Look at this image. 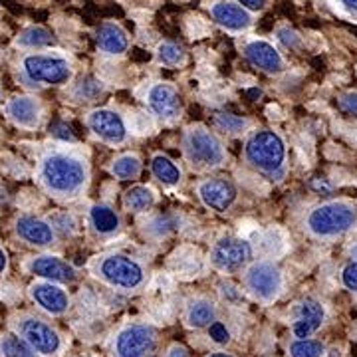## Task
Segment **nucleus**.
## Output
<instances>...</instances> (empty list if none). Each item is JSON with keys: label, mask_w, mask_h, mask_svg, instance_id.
I'll use <instances>...</instances> for the list:
<instances>
[{"label": "nucleus", "mask_w": 357, "mask_h": 357, "mask_svg": "<svg viewBox=\"0 0 357 357\" xmlns=\"http://www.w3.org/2000/svg\"><path fill=\"white\" fill-rule=\"evenodd\" d=\"M246 288L248 292L255 296L256 300L270 304L280 296L282 288H284V276L282 270L274 262L270 260H258L252 262L248 270H246Z\"/></svg>", "instance_id": "nucleus-7"}, {"label": "nucleus", "mask_w": 357, "mask_h": 357, "mask_svg": "<svg viewBox=\"0 0 357 357\" xmlns=\"http://www.w3.org/2000/svg\"><path fill=\"white\" fill-rule=\"evenodd\" d=\"M155 204V192L149 187H133L126 195V206L133 213H145Z\"/></svg>", "instance_id": "nucleus-26"}, {"label": "nucleus", "mask_w": 357, "mask_h": 357, "mask_svg": "<svg viewBox=\"0 0 357 357\" xmlns=\"http://www.w3.org/2000/svg\"><path fill=\"white\" fill-rule=\"evenodd\" d=\"M40 178L54 197L74 199L88 185V167L76 155L58 151L42 159Z\"/></svg>", "instance_id": "nucleus-1"}, {"label": "nucleus", "mask_w": 357, "mask_h": 357, "mask_svg": "<svg viewBox=\"0 0 357 357\" xmlns=\"http://www.w3.org/2000/svg\"><path fill=\"white\" fill-rule=\"evenodd\" d=\"M183 151L191 167L199 171L217 169L225 163V147L213 131L203 126L187 129L183 139Z\"/></svg>", "instance_id": "nucleus-4"}, {"label": "nucleus", "mask_w": 357, "mask_h": 357, "mask_svg": "<svg viewBox=\"0 0 357 357\" xmlns=\"http://www.w3.org/2000/svg\"><path fill=\"white\" fill-rule=\"evenodd\" d=\"M18 46L22 48H46L54 44V36L42 26H28L24 32L16 40Z\"/></svg>", "instance_id": "nucleus-25"}, {"label": "nucleus", "mask_w": 357, "mask_h": 357, "mask_svg": "<svg viewBox=\"0 0 357 357\" xmlns=\"http://www.w3.org/2000/svg\"><path fill=\"white\" fill-rule=\"evenodd\" d=\"M30 296L44 312H48L52 316H62L70 306V298H68L66 290H62L54 282L46 280L34 284L30 288Z\"/></svg>", "instance_id": "nucleus-18"}, {"label": "nucleus", "mask_w": 357, "mask_h": 357, "mask_svg": "<svg viewBox=\"0 0 357 357\" xmlns=\"http://www.w3.org/2000/svg\"><path fill=\"white\" fill-rule=\"evenodd\" d=\"M16 330L26 344L40 356H58L62 349V337L58 335V332L52 326H48L42 319L32 318V316L18 319Z\"/></svg>", "instance_id": "nucleus-8"}, {"label": "nucleus", "mask_w": 357, "mask_h": 357, "mask_svg": "<svg viewBox=\"0 0 357 357\" xmlns=\"http://www.w3.org/2000/svg\"><path fill=\"white\" fill-rule=\"evenodd\" d=\"M102 91V82H98L96 77H86V79H82V82L77 84L76 96L77 98H82V100H86V102H91V100H96Z\"/></svg>", "instance_id": "nucleus-32"}, {"label": "nucleus", "mask_w": 357, "mask_h": 357, "mask_svg": "<svg viewBox=\"0 0 357 357\" xmlns=\"http://www.w3.org/2000/svg\"><path fill=\"white\" fill-rule=\"evenodd\" d=\"M208 337H211L217 345H227L230 342L229 328H227L222 321H213V324L208 326Z\"/></svg>", "instance_id": "nucleus-33"}, {"label": "nucleus", "mask_w": 357, "mask_h": 357, "mask_svg": "<svg viewBox=\"0 0 357 357\" xmlns=\"http://www.w3.org/2000/svg\"><path fill=\"white\" fill-rule=\"evenodd\" d=\"M244 157L250 165L266 173L270 177H282L284 175V163H286V145L278 133L270 129L255 131L244 145Z\"/></svg>", "instance_id": "nucleus-2"}, {"label": "nucleus", "mask_w": 357, "mask_h": 357, "mask_svg": "<svg viewBox=\"0 0 357 357\" xmlns=\"http://www.w3.org/2000/svg\"><path fill=\"white\" fill-rule=\"evenodd\" d=\"M155 347V330L145 324H133L117 333L115 357H145Z\"/></svg>", "instance_id": "nucleus-10"}, {"label": "nucleus", "mask_w": 357, "mask_h": 357, "mask_svg": "<svg viewBox=\"0 0 357 357\" xmlns=\"http://www.w3.org/2000/svg\"><path fill=\"white\" fill-rule=\"evenodd\" d=\"M28 268H30L32 274H36V276H40V278H44V280L48 282L72 284L77 278L76 268L72 266V264H68L62 258H58V256H38V258H34L28 264Z\"/></svg>", "instance_id": "nucleus-15"}, {"label": "nucleus", "mask_w": 357, "mask_h": 357, "mask_svg": "<svg viewBox=\"0 0 357 357\" xmlns=\"http://www.w3.org/2000/svg\"><path fill=\"white\" fill-rule=\"evenodd\" d=\"M147 103L159 119L167 123L175 121L181 115V98L178 91L169 84H155L147 93Z\"/></svg>", "instance_id": "nucleus-13"}, {"label": "nucleus", "mask_w": 357, "mask_h": 357, "mask_svg": "<svg viewBox=\"0 0 357 357\" xmlns=\"http://www.w3.org/2000/svg\"><path fill=\"white\" fill-rule=\"evenodd\" d=\"M234 2L246 8L248 13H258V10H262L266 6L268 0H234Z\"/></svg>", "instance_id": "nucleus-37"}, {"label": "nucleus", "mask_w": 357, "mask_h": 357, "mask_svg": "<svg viewBox=\"0 0 357 357\" xmlns=\"http://www.w3.org/2000/svg\"><path fill=\"white\" fill-rule=\"evenodd\" d=\"M96 40L100 50L109 56H121L129 46L128 32L119 24H112V22L102 24L96 30Z\"/></svg>", "instance_id": "nucleus-21"}, {"label": "nucleus", "mask_w": 357, "mask_h": 357, "mask_svg": "<svg viewBox=\"0 0 357 357\" xmlns=\"http://www.w3.org/2000/svg\"><path fill=\"white\" fill-rule=\"evenodd\" d=\"M337 4L344 8L345 13L357 14V0H337Z\"/></svg>", "instance_id": "nucleus-38"}, {"label": "nucleus", "mask_w": 357, "mask_h": 357, "mask_svg": "<svg viewBox=\"0 0 357 357\" xmlns=\"http://www.w3.org/2000/svg\"><path fill=\"white\" fill-rule=\"evenodd\" d=\"M157 62L167 66V68H175V66L185 64V52L181 46L173 42H163L157 48Z\"/></svg>", "instance_id": "nucleus-29"}, {"label": "nucleus", "mask_w": 357, "mask_h": 357, "mask_svg": "<svg viewBox=\"0 0 357 357\" xmlns=\"http://www.w3.org/2000/svg\"><path fill=\"white\" fill-rule=\"evenodd\" d=\"M88 126L98 139L107 145H121L128 139V126L114 109H96L88 115Z\"/></svg>", "instance_id": "nucleus-11"}, {"label": "nucleus", "mask_w": 357, "mask_h": 357, "mask_svg": "<svg viewBox=\"0 0 357 357\" xmlns=\"http://www.w3.org/2000/svg\"><path fill=\"white\" fill-rule=\"evenodd\" d=\"M208 357H234V356H230V354H222V351H218V354H213V356H208Z\"/></svg>", "instance_id": "nucleus-42"}, {"label": "nucleus", "mask_w": 357, "mask_h": 357, "mask_svg": "<svg viewBox=\"0 0 357 357\" xmlns=\"http://www.w3.org/2000/svg\"><path fill=\"white\" fill-rule=\"evenodd\" d=\"M222 288H225V290H222V296H225V298H229V300H232V302H234V300H238V296H241V294L236 292V288H234V286H222Z\"/></svg>", "instance_id": "nucleus-40"}, {"label": "nucleus", "mask_w": 357, "mask_h": 357, "mask_svg": "<svg viewBox=\"0 0 357 357\" xmlns=\"http://www.w3.org/2000/svg\"><path fill=\"white\" fill-rule=\"evenodd\" d=\"M40 103L32 98H14L6 103V114L20 128H36L40 123Z\"/></svg>", "instance_id": "nucleus-20"}, {"label": "nucleus", "mask_w": 357, "mask_h": 357, "mask_svg": "<svg viewBox=\"0 0 357 357\" xmlns=\"http://www.w3.org/2000/svg\"><path fill=\"white\" fill-rule=\"evenodd\" d=\"M215 316H217L215 304L211 300H204V298L195 300L187 307V324L191 328H197V330L208 328L215 321Z\"/></svg>", "instance_id": "nucleus-23"}, {"label": "nucleus", "mask_w": 357, "mask_h": 357, "mask_svg": "<svg viewBox=\"0 0 357 357\" xmlns=\"http://www.w3.org/2000/svg\"><path fill=\"white\" fill-rule=\"evenodd\" d=\"M16 232L18 236L34 246H50L54 243V229L50 222L38 217H20L16 220Z\"/></svg>", "instance_id": "nucleus-19"}, {"label": "nucleus", "mask_w": 357, "mask_h": 357, "mask_svg": "<svg viewBox=\"0 0 357 357\" xmlns=\"http://www.w3.org/2000/svg\"><path fill=\"white\" fill-rule=\"evenodd\" d=\"M250 260H252L250 243L244 238H234V236L220 238L211 252V262L220 272H236L246 266Z\"/></svg>", "instance_id": "nucleus-9"}, {"label": "nucleus", "mask_w": 357, "mask_h": 357, "mask_svg": "<svg viewBox=\"0 0 357 357\" xmlns=\"http://www.w3.org/2000/svg\"><path fill=\"white\" fill-rule=\"evenodd\" d=\"M357 213L347 203H326L307 215V230L318 238H335L354 229Z\"/></svg>", "instance_id": "nucleus-3"}, {"label": "nucleus", "mask_w": 357, "mask_h": 357, "mask_svg": "<svg viewBox=\"0 0 357 357\" xmlns=\"http://www.w3.org/2000/svg\"><path fill=\"white\" fill-rule=\"evenodd\" d=\"M326 345L318 340H296L290 345V357H324Z\"/></svg>", "instance_id": "nucleus-30"}, {"label": "nucleus", "mask_w": 357, "mask_h": 357, "mask_svg": "<svg viewBox=\"0 0 357 357\" xmlns=\"http://www.w3.org/2000/svg\"><path fill=\"white\" fill-rule=\"evenodd\" d=\"M342 282H344V286L347 290L357 292V260L349 262V264L342 270Z\"/></svg>", "instance_id": "nucleus-34"}, {"label": "nucleus", "mask_w": 357, "mask_h": 357, "mask_svg": "<svg viewBox=\"0 0 357 357\" xmlns=\"http://www.w3.org/2000/svg\"><path fill=\"white\" fill-rule=\"evenodd\" d=\"M278 40L286 48H298L300 46V36L294 30H290V28H280L278 30Z\"/></svg>", "instance_id": "nucleus-35"}, {"label": "nucleus", "mask_w": 357, "mask_h": 357, "mask_svg": "<svg viewBox=\"0 0 357 357\" xmlns=\"http://www.w3.org/2000/svg\"><path fill=\"white\" fill-rule=\"evenodd\" d=\"M0 356L2 357H38L36 351L18 335L0 337Z\"/></svg>", "instance_id": "nucleus-27"}, {"label": "nucleus", "mask_w": 357, "mask_h": 357, "mask_svg": "<svg viewBox=\"0 0 357 357\" xmlns=\"http://www.w3.org/2000/svg\"><path fill=\"white\" fill-rule=\"evenodd\" d=\"M244 56L248 58L250 64L260 68L266 74H282L286 70L280 52L266 40H250L244 46Z\"/></svg>", "instance_id": "nucleus-14"}, {"label": "nucleus", "mask_w": 357, "mask_h": 357, "mask_svg": "<svg viewBox=\"0 0 357 357\" xmlns=\"http://www.w3.org/2000/svg\"><path fill=\"white\" fill-rule=\"evenodd\" d=\"M22 70L34 84L64 86L72 79V66L58 54H30L22 60Z\"/></svg>", "instance_id": "nucleus-6"}, {"label": "nucleus", "mask_w": 357, "mask_h": 357, "mask_svg": "<svg viewBox=\"0 0 357 357\" xmlns=\"http://www.w3.org/2000/svg\"><path fill=\"white\" fill-rule=\"evenodd\" d=\"M211 14L218 26L230 32H244L252 26V14L230 0H218L217 4H213Z\"/></svg>", "instance_id": "nucleus-17"}, {"label": "nucleus", "mask_w": 357, "mask_h": 357, "mask_svg": "<svg viewBox=\"0 0 357 357\" xmlns=\"http://www.w3.org/2000/svg\"><path fill=\"white\" fill-rule=\"evenodd\" d=\"M215 123H217V128L220 129V131H225V133H229V135H241V133H244L246 129L250 128L248 119L232 114H218L217 117H215Z\"/></svg>", "instance_id": "nucleus-31"}, {"label": "nucleus", "mask_w": 357, "mask_h": 357, "mask_svg": "<svg viewBox=\"0 0 357 357\" xmlns=\"http://www.w3.org/2000/svg\"><path fill=\"white\" fill-rule=\"evenodd\" d=\"M151 171H153L155 177L159 178L163 185H169V187H175L183 178L181 169L165 155H155L151 159Z\"/></svg>", "instance_id": "nucleus-24"}, {"label": "nucleus", "mask_w": 357, "mask_h": 357, "mask_svg": "<svg viewBox=\"0 0 357 357\" xmlns=\"http://www.w3.org/2000/svg\"><path fill=\"white\" fill-rule=\"evenodd\" d=\"M167 357H189V354H187V349H185V347H181V345H173V347L167 351Z\"/></svg>", "instance_id": "nucleus-39"}, {"label": "nucleus", "mask_w": 357, "mask_h": 357, "mask_svg": "<svg viewBox=\"0 0 357 357\" xmlns=\"http://www.w3.org/2000/svg\"><path fill=\"white\" fill-rule=\"evenodd\" d=\"M89 222L93 230L103 236L115 234L119 230V215L109 204H93L89 211Z\"/></svg>", "instance_id": "nucleus-22"}, {"label": "nucleus", "mask_w": 357, "mask_h": 357, "mask_svg": "<svg viewBox=\"0 0 357 357\" xmlns=\"http://www.w3.org/2000/svg\"><path fill=\"white\" fill-rule=\"evenodd\" d=\"M112 173L121 181H129V178H137L141 173V161L135 155H121L117 157L112 165Z\"/></svg>", "instance_id": "nucleus-28"}, {"label": "nucleus", "mask_w": 357, "mask_h": 357, "mask_svg": "<svg viewBox=\"0 0 357 357\" xmlns=\"http://www.w3.org/2000/svg\"><path fill=\"white\" fill-rule=\"evenodd\" d=\"M326 319V307L316 298H306L296 307V321L292 326L294 335L298 340H306L312 333H316L321 328Z\"/></svg>", "instance_id": "nucleus-12"}, {"label": "nucleus", "mask_w": 357, "mask_h": 357, "mask_svg": "<svg viewBox=\"0 0 357 357\" xmlns=\"http://www.w3.org/2000/svg\"><path fill=\"white\" fill-rule=\"evenodd\" d=\"M4 268H6V255L0 248V272H4Z\"/></svg>", "instance_id": "nucleus-41"}, {"label": "nucleus", "mask_w": 357, "mask_h": 357, "mask_svg": "<svg viewBox=\"0 0 357 357\" xmlns=\"http://www.w3.org/2000/svg\"><path fill=\"white\" fill-rule=\"evenodd\" d=\"M98 278L119 290H137L145 282V270L128 255H107L98 262Z\"/></svg>", "instance_id": "nucleus-5"}, {"label": "nucleus", "mask_w": 357, "mask_h": 357, "mask_svg": "<svg viewBox=\"0 0 357 357\" xmlns=\"http://www.w3.org/2000/svg\"><path fill=\"white\" fill-rule=\"evenodd\" d=\"M340 105L347 114L357 115V91H347L340 98Z\"/></svg>", "instance_id": "nucleus-36"}, {"label": "nucleus", "mask_w": 357, "mask_h": 357, "mask_svg": "<svg viewBox=\"0 0 357 357\" xmlns=\"http://www.w3.org/2000/svg\"><path fill=\"white\" fill-rule=\"evenodd\" d=\"M199 197L204 206L217 213H225L236 201V189L225 178H211L199 185Z\"/></svg>", "instance_id": "nucleus-16"}]
</instances>
